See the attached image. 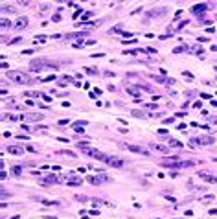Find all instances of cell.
<instances>
[{
	"label": "cell",
	"mask_w": 217,
	"mask_h": 219,
	"mask_svg": "<svg viewBox=\"0 0 217 219\" xmlns=\"http://www.w3.org/2000/svg\"><path fill=\"white\" fill-rule=\"evenodd\" d=\"M8 79L13 83H17V85H31L33 79L28 76V74L24 72H18V70H9L8 72Z\"/></svg>",
	"instance_id": "1"
},
{
	"label": "cell",
	"mask_w": 217,
	"mask_h": 219,
	"mask_svg": "<svg viewBox=\"0 0 217 219\" xmlns=\"http://www.w3.org/2000/svg\"><path fill=\"white\" fill-rule=\"evenodd\" d=\"M77 147L83 151V155H88L90 158H98V160H107V155L105 153H101V151H98V149H92V147H88L87 144H77Z\"/></svg>",
	"instance_id": "2"
},
{
	"label": "cell",
	"mask_w": 217,
	"mask_h": 219,
	"mask_svg": "<svg viewBox=\"0 0 217 219\" xmlns=\"http://www.w3.org/2000/svg\"><path fill=\"white\" fill-rule=\"evenodd\" d=\"M44 64H48V61H44V59H35V61L29 63V70L31 72H42L44 68Z\"/></svg>",
	"instance_id": "3"
},
{
	"label": "cell",
	"mask_w": 217,
	"mask_h": 219,
	"mask_svg": "<svg viewBox=\"0 0 217 219\" xmlns=\"http://www.w3.org/2000/svg\"><path fill=\"white\" fill-rule=\"evenodd\" d=\"M215 138L212 136H201V138H191V144H195V146H210V144H214Z\"/></svg>",
	"instance_id": "4"
},
{
	"label": "cell",
	"mask_w": 217,
	"mask_h": 219,
	"mask_svg": "<svg viewBox=\"0 0 217 219\" xmlns=\"http://www.w3.org/2000/svg\"><path fill=\"white\" fill-rule=\"evenodd\" d=\"M109 164V166H112V168H116V170H122V168L125 166V162L122 160V158H118V157H107V160H105Z\"/></svg>",
	"instance_id": "5"
},
{
	"label": "cell",
	"mask_w": 217,
	"mask_h": 219,
	"mask_svg": "<svg viewBox=\"0 0 217 219\" xmlns=\"http://www.w3.org/2000/svg\"><path fill=\"white\" fill-rule=\"evenodd\" d=\"M110 179L107 175H103V173H99V175H96V177H88V182L90 184H101V182H109Z\"/></svg>",
	"instance_id": "6"
},
{
	"label": "cell",
	"mask_w": 217,
	"mask_h": 219,
	"mask_svg": "<svg viewBox=\"0 0 217 219\" xmlns=\"http://www.w3.org/2000/svg\"><path fill=\"white\" fill-rule=\"evenodd\" d=\"M125 147H127L129 151H133V153H138V155H145V157H149V151H147V149H144L142 146H131V144H129V146H125Z\"/></svg>",
	"instance_id": "7"
},
{
	"label": "cell",
	"mask_w": 217,
	"mask_h": 219,
	"mask_svg": "<svg viewBox=\"0 0 217 219\" xmlns=\"http://www.w3.org/2000/svg\"><path fill=\"white\" fill-rule=\"evenodd\" d=\"M21 120H28V122H39L42 120V114H37V112H31V114H22Z\"/></svg>",
	"instance_id": "8"
},
{
	"label": "cell",
	"mask_w": 217,
	"mask_h": 219,
	"mask_svg": "<svg viewBox=\"0 0 217 219\" xmlns=\"http://www.w3.org/2000/svg\"><path fill=\"white\" fill-rule=\"evenodd\" d=\"M8 153L9 155H24V147H21V146H9L8 147Z\"/></svg>",
	"instance_id": "9"
},
{
	"label": "cell",
	"mask_w": 217,
	"mask_h": 219,
	"mask_svg": "<svg viewBox=\"0 0 217 219\" xmlns=\"http://www.w3.org/2000/svg\"><path fill=\"white\" fill-rule=\"evenodd\" d=\"M206 9H208V6H206V4H195V6L191 8V13H195V15H203Z\"/></svg>",
	"instance_id": "10"
},
{
	"label": "cell",
	"mask_w": 217,
	"mask_h": 219,
	"mask_svg": "<svg viewBox=\"0 0 217 219\" xmlns=\"http://www.w3.org/2000/svg\"><path fill=\"white\" fill-rule=\"evenodd\" d=\"M197 175L203 179V181H206V182H217L215 175H208V173H204V171H197Z\"/></svg>",
	"instance_id": "11"
},
{
	"label": "cell",
	"mask_w": 217,
	"mask_h": 219,
	"mask_svg": "<svg viewBox=\"0 0 217 219\" xmlns=\"http://www.w3.org/2000/svg\"><path fill=\"white\" fill-rule=\"evenodd\" d=\"M26 26H28V18H26V17H21L17 22L13 24V28H15V29H22V28H26Z\"/></svg>",
	"instance_id": "12"
},
{
	"label": "cell",
	"mask_w": 217,
	"mask_h": 219,
	"mask_svg": "<svg viewBox=\"0 0 217 219\" xmlns=\"http://www.w3.org/2000/svg\"><path fill=\"white\" fill-rule=\"evenodd\" d=\"M125 88H127V92L131 94V96H134V98H138V96H140V92H142V88L133 87V85H125Z\"/></svg>",
	"instance_id": "13"
},
{
	"label": "cell",
	"mask_w": 217,
	"mask_h": 219,
	"mask_svg": "<svg viewBox=\"0 0 217 219\" xmlns=\"http://www.w3.org/2000/svg\"><path fill=\"white\" fill-rule=\"evenodd\" d=\"M66 184H68V186H79V184H83V179H79V177H68L66 179Z\"/></svg>",
	"instance_id": "14"
},
{
	"label": "cell",
	"mask_w": 217,
	"mask_h": 219,
	"mask_svg": "<svg viewBox=\"0 0 217 219\" xmlns=\"http://www.w3.org/2000/svg\"><path fill=\"white\" fill-rule=\"evenodd\" d=\"M85 125H87V122H75L74 125H72V129L75 133H83L85 131Z\"/></svg>",
	"instance_id": "15"
},
{
	"label": "cell",
	"mask_w": 217,
	"mask_h": 219,
	"mask_svg": "<svg viewBox=\"0 0 217 219\" xmlns=\"http://www.w3.org/2000/svg\"><path fill=\"white\" fill-rule=\"evenodd\" d=\"M151 149H155V151H160V153H168V151H169V147L160 146V144H151Z\"/></svg>",
	"instance_id": "16"
},
{
	"label": "cell",
	"mask_w": 217,
	"mask_h": 219,
	"mask_svg": "<svg viewBox=\"0 0 217 219\" xmlns=\"http://www.w3.org/2000/svg\"><path fill=\"white\" fill-rule=\"evenodd\" d=\"M77 37H87V31H83V33H70V35H66L68 41H74V39H77Z\"/></svg>",
	"instance_id": "17"
},
{
	"label": "cell",
	"mask_w": 217,
	"mask_h": 219,
	"mask_svg": "<svg viewBox=\"0 0 217 219\" xmlns=\"http://www.w3.org/2000/svg\"><path fill=\"white\" fill-rule=\"evenodd\" d=\"M68 83H74V79L70 77V76H64V77L59 79V85H68Z\"/></svg>",
	"instance_id": "18"
},
{
	"label": "cell",
	"mask_w": 217,
	"mask_h": 219,
	"mask_svg": "<svg viewBox=\"0 0 217 219\" xmlns=\"http://www.w3.org/2000/svg\"><path fill=\"white\" fill-rule=\"evenodd\" d=\"M169 147H182V142H179V140H173V138H169Z\"/></svg>",
	"instance_id": "19"
},
{
	"label": "cell",
	"mask_w": 217,
	"mask_h": 219,
	"mask_svg": "<svg viewBox=\"0 0 217 219\" xmlns=\"http://www.w3.org/2000/svg\"><path fill=\"white\" fill-rule=\"evenodd\" d=\"M39 203H42V205H48V206H52V205H59V201H48V199H39Z\"/></svg>",
	"instance_id": "20"
},
{
	"label": "cell",
	"mask_w": 217,
	"mask_h": 219,
	"mask_svg": "<svg viewBox=\"0 0 217 219\" xmlns=\"http://www.w3.org/2000/svg\"><path fill=\"white\" fill-rule=\"evenodd\" d=\"M22 173V168L21 166H13L11 168V175H21Z\"/></svg>",
	"instance_id": "21"
},
{
	"label": "cell",
	"mask_w": 217,
	"mask_h": 219,
	"mask_svg": "<svg viewBox=\"0 0 217 219\" xmlns=\"http://www.w3.org/2000/svg\"><path fill=\"white\" fill-rule=\"evenodd\" d=\"M0 26H2V29H6L8 26H11V21H8V18H2V21H0Z\"/></svg>",
	"instance_id": "22"
},
{
	"label": "cell",
	"mask_w": 217,
	"mask_h": 219,
	"mask_svg": "<svg viewBox=\"0 0 217 219\" xmlns=\"http://www.w3.org/2000/svg\"><path fill=\"white\" fill-rule=\"evenodd\" d=\"M2 11H4V13H8V11H9V13H15L17 9L11 8V6H6V4H4V6H2Z\"/></svg>",
	"instance_id": "23"
},
{
	"label": "cell",
	"mask_w": 217,
	"mask_h": 219,
	"mask_svg": "<svg viewBox=\"0 0 217 219\" xmlns=\"http://www.w3.org/2000/svg\"><path fill=\"white\" fill-rule=\"evenodd\" d=\"M59 155H63V157H70V158H75L77 155H74L72 151H59Z\"/></svg>",
	"instance_id": "24"
},
{
	"label": "cell",
	"mask_w": 217,
	"mask_h": 219,
	"mask_svg": "<svg viewBox=\"0 0 217 219\" xmlns=\"http://www.w3.org/2000/svg\"><path fill=\"white\" fill-rule=\"evenodd\" d=\"M122 28H123L122 24H118V26H114L112 29H110V33H118V31H122Z\"/></svg>",
	"instance_id": "25"
},
{
	"label": "cell",
	"mask_w": 217,
	"mask_h": 219,
	"mask_svg": "<svg viewBox=\"0 0 217 219\" xmlns=\"http://www.w3.org/2000/svg\"><path fill=\"white\" fill-rule=\"evenodd\" d=\"M184 50H188V46H179V48H175L173 52H175V53H182Z\"/></svg>",
	"instance_id": "26"
},
{
	"label": "cell",
	"mask_w": 217,
	"mask_h": 219,
	"mask_svg": "<svg viewBox=\"0 0 217 219\" xmlns=\"http://www.w3.org/2000/svg\"><path fill=\"white\" fill-rule=\"evenodd\" d=\"M186 24H188V21H180L179 24H177V29H180V28H184Z\"/></svg>",
	"instance_id": "27"
},
{
	"label": "cell",
	"mask_w": 217,
	"mask_h": 219,
	"mask_svg": "<svg viewBox=\"0 0 217 219\" xmlns=\"http://www.w3.org/2000/svg\"><path fill=\"white\" fill-rule=\"evenodd\" d=\"M173 122H175V118H173V116H171V118H166V120H164L166 125H169V123H173Z\"/></svg>",
	"instance_id": "28"
},
{
	"label": "cell",
	"mask_w": 217,
	"mask_h": 219,
	"mask_svg": "<svg viewBox=\"0 0 217 219\" xmlns=\"http://www.w3.org/2000/svg\"><path fill=\"white\" fill-rule=\"evenodd\" d=\"M22 41V37H17V39H13V41H9V44H17V42H21Z\"/></svg>",
	"instance_id": "29"
},
{
	"label": "cell",
	"mask_w": 217,
	"mask_h": 219,
	"mask_svg": "<svg viewBox=\"0 0 217 219\" xmlns=\"http://www.w3.org/2000/svg\"><path fill=\"white\" fill-rule=\"evenodd\" d=\"M33 52H35V50H24V52H22V55H31Z\"/></svg>",
	"instance_id": "30"
},
{
	"label": "cell",
	"mask_w": 217,
	"mask_h": 219,
	"mask_svg": "<svg viewBox=\"0 0 217 219\" xmlns=\"http://www.w3.org/2000/svg\"><path fill=\"white\" fill-rule=\"evenodd\" d=\"M201 98H203V99H210L212 96H210V94H206V92H201Z\"/></svg>",
	"instance_id": "31"
},
{
	"label": "cell",
	"mask_w": 217,
	"mask_h": 219,
	"mask_svg": "<svg viewBox=\"0 0 217 219\" xmlns=\"http://www.w3.org/2000/svg\"><path fill=\"white\" fill-rule=\"evenodd\" d=\"M57 123H59V125H61V127H64V125H68V120H59Z\"/></svg>",
	"instance_id": "32"
},
{
	"label": "cell",
	"mask_w": 217,
	"mask_h": 219,
	"mask_svg": "<svg viewBox=\"0 0 217 219\" xmlns=\"http://www.w3.org/2000/svg\"><path fill=\"white\" fill-rule=\"evenodd\" d=\"M182 76H184V77H188V79H193V76H191V74H190V72H186V70L182 72Z\"/></svg>",
	"instance_id": "33"
},
{
	"label": "cell",
	"mask_w": 217,
	"mask_h": 219,
	"mask_svg": "<svg viewBox=\"0 0 217 219\" xmlns=\"http://www.w3.org/2000/svg\"><path fill=\"white\" fill-rule=\"evenodd\" d=\"M145 53H156L155 48H145Z\"/></svg>",
	"instance_id": "34"
},
{
	"label": "cell",
	"mask_w": 217,
	"mask_h": 219,
	"mask_svg": "<svg viewBox=\"0 0 217 219\" xmlns=\"http://www.w3.org/2000/svg\"><path fill=\"white\" fill-rule=\"evenodd\" d=\"M75 199H77V201H81V203H85V201H87V197H85V195H77Z\"/></svg>",
	"instance_id": "35"
},
{
	"label": "cell",
	"mask_w": 217,
	"mask_h": 219,
	"mask_svg": "<svg viewBox=\"0 0 217 219\" xmlns=\"http://www.w3.org/2000/svg\"><path fill=\"white\" fill-rule=\"evenodd\" d=\"M88 214H90V216H94V217H96V216H99V210H90Z\"/></svg>",
	"instance_id": "36"
},
{
	"label": "cell",
	"mask_w": 217,
	"mask_h": 219,
	"mask_svg": "<svg viewBox=\"0 0 217 219\" xmlns=\"http://www.w3.org/2000/svg\"><path fill=\"white\" fill-rule=\"evenodd\" d=\"M46 39H48L46 35H39V39H37V41H41V42H44V41H46Z\"/></svg>",
	"instance_id": "37"
},
{
	"label": "cell",
	"mask_w": 217,
	"mask_h": 219,
	"mask_svg": "<svg viewBox=\"0 0 217 219\" xmlns=\"http://www.w3.org/2000/svg\"><path fill=\"white\" fill-rule=\"evenodd\" d=\"M85 70H87L88 74H98V70H94V68H85Z\"/></svg>",
	"instance_id": "38"
},
{
	"label": "cell",
	"mask_w": 217,
	"mask_h": 219,
	"mask_svg": "<svg viewBox=\"0 0 217 219\" xmlns=\"http://www.w3.org/2000/svg\"><path fill=\"white\" fill-rule=\"evenodd\" d=\"M18 4H21V6H28V0H17Z\"/></svg>",
	"instance_id": "39"
},
{
	"label": "cell",
	"mask_w": 217,
	"mask_h": 219,
	"mask_svg": "<svg viewBox=\"0 0 217 219\" xmlns=\"http://www.w3.org/2000/svg\"><path fill=\"white\" fill-rule=\"evenodd\" d=\"M44 219H57V217H44Z\"/></svg>",
	"instance_id": "40"
},
{
	"label": "cell",
	"mask_w": 217,
	"mask_h": 219,
	"mask_svg": "<svg viewBox=\"0 0 217 219\" xmlns=\"http://www.w3.org/2000/svg\"><path fill=\"white\" fill-rule=\"evenodd\" d=\"M212 122H214V123H217V118H214V120H212Z\"/></svg>",
	"instance_id": "41"
},
{
	"label": "cell",
	"mask_w": 217,
	"mask_h": 219,
	"mask_svg": "<svg viewBox=\"0 0 217 219\" xmlns=\"http://www.w3.org/2000/svg\"><path fill=\"white\" fill-rule=\"evenodd\" d=\"M156 219H158V217H156Z\"/></svg>",
	"instance_id": "42"
}]
</instances>
